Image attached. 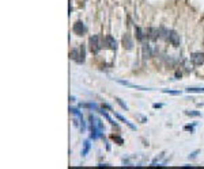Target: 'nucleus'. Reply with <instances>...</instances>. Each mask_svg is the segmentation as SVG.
<instances>
[{
  "instance_id": "obj_1",
  "label": "nucleus",
  "mask_w": 204,
  "mask_h": 169,
  "mask_svg": "<svg viewBox=\"0 0 204 169\" xmlns=\"http://www.w3.org/2000/svg\"><path fill=\"white\" fill-rule=\"evenodd\" d=\"M98 41H100V37L98 35L90 37V49H91V51L94 54H97L98 51L101 50V46H100V43H98Z\"/></svg>"
},
{
  "instance_id": "obj_2",
  "label": "nucleus",
  "mask_w": 204,
  "mask_h": 169,
  "mask_svg": "<svg viewBox=\"0 0 204 169\" xmlns=\"http://www.w3.org/2000/svg\"><path fill=\"white\" fill-rule=\"evenodd\" d=\"M169 42L171 43L173 46H180V43H181V38H180L178 33L174 30H170L169 31Z\"/></svg>"
},
{
  "instance_id": "obj_3",
  "label": "nucleus",
  "mask_w": 204,
  "mask_h": 169,
  "mask_svg": "<svg viewBox=\"0 0 204 169\" xmlns=\"http://www.w3.org/2000/svg\"><path fill=\"white\" fill-rule=\"evenodd\" d=\"M191 61L195 65H203L204 64V53H192Z\"/></svg>"
},
{
  "instance_id": "obj_4",
  "label": "nucleus",
  "mask_w": 204,
  "mask_h": 169,
  "mask_svg": "<svg viewBox=\"0 0 204 169\" xmlns=\"http://www.w3.org/2000/svg\"><path fill=\"white\" fill-rule=\"evenodd\" d=\"M69 111H71L72 115H75V118H76V121L80 123V129H82V131H84V123H83V118H82V112L79 111V110H76V108H69Z\"/></svg>"
},
{
  "instance_id": "obj_5",
  "label": "nucleus",
  "mask_w": 204,
  "mask_h": 169,
  "mask_svg": "<svg viewBox=\"0 0 204 169\" xmlns=\"http://www.w3.org/2000/svg\"><path fill=\"white\" fill-rule=\"evenodd\" d=\"M117 83H120L125 87H129V88L140 89V91H150L151 89V88H146V87H142V85H136V84H132V83H129V81H124V80H117Z\"/></svg>"
},
{
  "instance_id": "obj_6",
  "label": "nucleus",
  "mask_w": 204,
  "mask_h": 169,
  "mask_svg": "<svg viewBox=\"0 0 204 169\" xmlns=\"http://www.w3.org/2000/svg\"><path fill=\"white\" fill-rule=\"evenodd\" d=\"M72 30H74V33L78 34V35H83L84 31H86V27H84L83 22H76L74 25V27H72Z\"/></svg>"
},
{
  "instance_id": "obj_7",
  "label": "nucleus",
  "mask_w": 204,
  "mask_h": 169,
  "mask_svg": "<svg viewBox=\"0 0 204 169\" xmlns=\"http://www.w3.org/2000/svg\"><path fill=\"white\" fill-rule=\"evenodd\" d=\"M122 45H124V48H127L128 50H129V49H132L133 42H132V39H131L129 34H125V35L122 37Z\"/></svg>"
},
{
  "instance_id": "obj_8",
  "label": "nucleus",
  "mask_w": 204,
  "mask_h": 169,
  "mask_svg": "<svg viewBox=\"0 0 204 169\" xmlns=\"http://www.w3.org/2000/svg\"><path fill=\"white\" fill-rule=\"evenodd\" d=\"M106 42H107V46H109L110 49H113V50H114V49H117V42H116V39L112 35H107L106 37Z\"/></svg>"
},
{
  "instance_id": "obj_9",
  "label": "nucleus",
  "mask_w": 204,
  "mask_h": 169,
  "mask_svg": "<svg viewBox=\"0 0 204 169\" xmlns=\"http://www.w3.org/2000/svg\"><path fill=\"white\" fill-rule=\"evenodd\" d=\"M90 147H91V144H90V141H84L83 142V150H82V156H86L87 153L90 151Z\"/></svg>"
},
{
  "instance_id": "obj_10",
  "label": "nucleus",
  "mask_w": 204,
  "mask_h": 169,
  "mask_svg": "<svg viewBox=\"0 0 204 169\" xmlns=\"http://www.w3.org/2000/svg\"><path fill=\"white\" fill-rule=\"evenodd\" d=\"M186 92H188V94H203L204 88H188Z\"/></svg>"
},
{
  "instance_id": "obj_11",
  "label": "nucleus",
  "mask_w": 204,
  "mask_h": 169,
  "mask_svg": "<svg viewBox=\"0 0 204 169\" xmlns=\"http://www.w3.org/2000/svg\"><path fill=\"white\" fill-rule=\"evenodd\" d=\"M163 94H169V95H174V96H180L181 92L180 91H171V89H162Z\"/></svg>"
},
{
  "instance_id": "obj_12",
  "label": "nucleus",
  "mask_w": 204,
  "mask_h": 169,
  "mask_svg": "<svg viewBox=\"0 0 204 169\" xmlns=\"http://www.w3.org/2000/svg\"><path fill=\"white\" fill-rule=\"evenodd\" d=\"M71 58H72V60H75L76 62H79V58H78V50H76V49H74V50L71 51Z\"/></svg>"
},
{
  "instance_id": "obj_13",
  "label": "nucleus",
  "mask_w": 204,
  "mask_h": 169,
  "mask_svg": "<svg viewBox=\"0 0 204 169\" xmlns=\"http://www.w3.org/2000/svg\"><path fill=\"white\" fill-rule=\"evenodd\" d=\"M84 56H86V50H84V46L82 45V48H80V62H84Z\"/></svg>"
},
{
  "instance_id": "obj_14",
  "label": "nucleus",
  "mask_w": 204,
  "mask_h": 169,
  "mask_svg": "<svg viewBox=\"0 0 204 169\" xmlns=\"http://www.w3.org/2000/svg\"><path fill=\"white\" fill-rule=\"evenodd\" d=\"M136 33H138V38H139V39H140V41H143V39H144V34H143V30H142V28H136Z\"/></svg>"
},
{
  "instance_id": "obj_15",
  "label": "nucleus",
  "mask_w": 204,
  "mask_h": 169,
  "mask_svg": "<svg viewBox=\"0 0 204 169\" xmlns=\"http://www.w3.org/2000/svg\"><path fill=\"white\" fill-rule=\"evenodd\" d=\"M185 114H186L188 116H200V115H202V114H200L199 111H186Z\"/></svg>"
},
{
  "instance_id": "obj_16",
  "label": "nucleus",
  "mask_w": 204,
  "mask_h": 169,
  "mask_svg": "<svg viewBox=\"0 0 204 169\" xmlns=\"http://www.w3.org/2000/svg\"><path fill=\"white\" fill-rule=\"evenodd\" d=\"M80 107H87V108H95L97 110V104H91V103H86V104H80Z\"/></svg>"
},
{
  "instance_id": "obj_17",
  "label": "nucleus",
  "mask_w": 204,
  "mask_h": 169,
  "mask_svg": "<svg viewBox=\"0 0 204 169\" xmlns=\"http://www.w3.org/2000/svg\"><path fill=\"white\" fill-rule=\"evenodd\" d=\"M197 154H199V150H195V151H192V153L189 154V158H191V160L196 158V157H197Z\"/></svg>"
},
{
  "instance_id": "obj_18",
  "label": "nucleus",
  "mask_w": 204,
  "mask_h": 169,
  "mask_svg": "<svg viewBox=\"0 0 204 169\" xmlns=\"http://www.w3.org/2000/svg\"><path fill=\"white\" fill-rule=\"evenodd\" d=\"M116 100H117V103L118 104H120V106L122 107V108H124V110H128V107H127V104H125V103H122V100H121V99H116Z\"/></svg>"
},
{
  "instance_id": "obj_19",
  "label": "nucleus",
  "mask_w": 204,
  "mask_h": 169,
  "mask_svg": "<svg viewBox=\"0 0 204 169\" xmlns=\"http://www.w3.org/2000/svg\"><path fill=\"white\" fill-rule=\"evenodd\" d=\"M112 138L114 139V141H117V142H118V145H122V144H124V141H122V138H120V137H114V135H113Z\"/></svg>"
},
{
  "instance_id": "obj_20",
  "label": "nucleus",
  "mask_w": 204,
  "mask_h": 169,
  "mask_svg": "<svg viewBox=\"0 0 204 169\" xmlns=\"http://www.w3.org/2000/svg\"><path fill=\"white\" fill-rule=\"evenodd\" d=\"M153 107H154V108H161V107H163V104H161V103H155V104H153Z\"/></svg>"
},
{
  "instance_id": "obj_21",
  "label": "nucleus",
  "mask_w": 204,
  "mask_h": 169,
  "mask_svg": "<svg viewBox=\"0 0 204 169\" xmlns=\"http://www.w3.org/2000/svg\"><path fill=\"white\" fill-rule=\"evenodd\" d=\"M184 129H185V130H188V131H193V126H185V127H184Z\"/></svg>"
},
{
  "instance_id": "obj_22",
  "label": "nucleus",
  "mask_w": 204,
  "mask_h": 169,
  "mask_svg": "<svg viewBox=\"0 0 204 169\" xmlns=\"http://www.w3.org/2000/svg\"><path fill=\"white\" fill-rule=\"evenodd\" d=\"M97 167L98 168H107L109 165H107V164H100V165H97Z\"/></svg>"
}]
</instances>
